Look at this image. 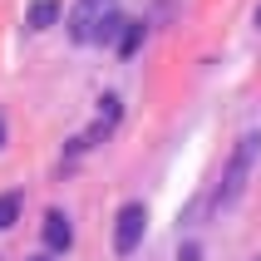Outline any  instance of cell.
Segmentation results:
<instances>
[{"label":"cell","mask_w":261,"mask_h":261,"mask_svg":"<svg viewBox=\"0 0 261 261\" xmlns=\"http://www.w3.org/2000/svg\"><path fill=\"white\" fill-rule=\"evenodd\" d=\"M256 153H261V133H242L237 138V148H232V158H227V168H222V182H217V212L222 207H232L237 197H242V188H247V177H251V163H256Z\"/></svg>","instance_id":"6da1fadb"},{"label":"cell","mask_w":261,"mask_h":261,"mask_svg":"<svg viewBox=\"0 0 261 261\" xmlns=\"http://www.w3.org/2000/svg\"><path fill=\"white\" fill-rule=\"evenodd\" d=\"M114 10H118L114 0H79L74 15H69V40L74 44H94V40H99V30H103V20H109Z\"/></svg>","instance_id":"7a4b0ae2"},{"label":"cell","mask_w":261,"mask_h":261,"mask_svg":"<svg viewBox=\"0 0 261 261\" xmlns=\"http://www.w3.org/2000/svg\"><path fill=\"white\" fill-rule=\"evenodd\" d=\"M143 232H148V207L143 202H123L118 217H114V251L118 256H133L138 242H143Z\"/></svg>","instance_id":"3957f363"},{"label":"cell","mask_w":261,"mask_h":261,"mask_svg":"<svg viewBox=\"0 0 261 261\" xmlns=\"http://www.w3.org/2000/svg\"><path fill=\"white\" fill-rule=\"evenodd\" d=\"M118 118H123V103H118V94H103V99H99V118H94V128H89L84 138H74V143H69V153H84V148L103 143V138L118 128Z\"/></svg>","instance_id":"277c9868"},{"label":"cell","mask_w":261,"mask_h":261,"mask_svg":"<svg viewBox=\"0 0 261 261\" xmlns=\"http://www.w3.org/2000/svg\"><path fill=\"white\" fill-rule=\"evenodd\" d=\"M69 247H74L69 217H64L59 207H49V212H44V251H49V256H59V251H69Z\"/></svg>","instance_id":"5b68a950"},{"label":"cell","mask_w":261,"mask_h":261,"mask_svg":"<svg viewBox=\"0 0 261 261\" xmlns=\"http://www.w3.org/2000/svg\"><path fill=\"white\" fill-rule=\"evenodd\" d=\"M55 20H59V0H35V5L25 10V25L30 30H49Z\"/></svg>","instance_id":"8992f818"},{"label":"cell","mask_w":261,"mask_h":261,"mask_svg":"<svg viewBox=\"0 0 261 261\" xmlns=\"http://www.w3.org/2000/svg\"><path fill=\"white\" fill-rule=\"evenodd\" d=\"M20 212H25V197L20 192H0V232H10L20 222Z\"/></svg>","instance_id":"52a82bcc"},{"label":"cell","mask_w":261,"mask_h":261,"mask_svg":"<svg viewBox=\"0 0 261 261\" xmlns=\"http://www.w3.org/2000/svg\"><path fill=\"white\" fill-rule=\"evenodd\" d=\"M143 44V25H133V20H123V30H118V55L128 59L133 49Z\"/></svg>","instance_id":"ba28073f"},{"label":"cell","mask_w":261,"mask_h":261,"mask_svg":"<svg viewBox=\"0 0 261 261\" xmlns=\"http://www.w3.org/2000/svg\"><path fill=\"white\" fill-rule=\"evenodd\" d=\"M177 261H202V251H197V242H188V247L177 251Z\"/></svg>","instance_id":"9c48e42d"},{"label":"cell","mask_w":261,"mask_h":261,"mask_svg":"<svg viewBox=\"0 0 261 261\" xmlns=\"http://www.w3.org/2000/svg\"><path fill=\"white\" fill-rule=\"evenodd\" d=\"M30 261H55V256H49V251H40V256H30Z\"/></svg>","instance_id":"30bf717a"},{"label":"cell","mask_w":261,"mask_h":261,"mask_svg":"<svg viewBox=\"0 0 261 261\" xmlns=\"http://www.w3.org/2000/svg\"><path fill=\"white\" fill-rule=\"evenodd\" d=\"M0 148H5V118H0Z\"/></svg>","instance_id":"8fae6325"},{"label":"cell","mask_w":261,"mask_h":261,"mask_svg":"<svg viewBox=\"0 0 261 261\" xmlns=\"http://www.w3.org/2000/svg\"><path fill=\"white\" fill-rule=\"evenodd\" d=\"M256 30H261V5H256Z\"/></svg>","instance_id":"7c38bea8"},{"label":"cell","mask_w":261,"mask_h":261,"mask_svg":"<svg viewBox=\"0 0 261 261\" xmlns=\"http://www.w3.org/2000/svg\"><path fill=\"white\" fill-rule=\"evenodd\" d=\"M251 261H261V256H251Z\"/></svg>","instance_id":"4fadbf2b"}]
</instances>
